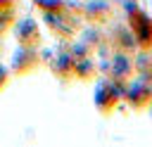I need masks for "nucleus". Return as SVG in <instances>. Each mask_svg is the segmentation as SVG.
I'll use <instances>...</instances> for the list:
<instances>
[{
    "mask_svg": "<svg viewBox=\"0 0 152 147\" xmlns=\"http://www.w3.org/2000/svg\"><path fill=\"white\" fill-rule=\"evenodd\" d=\"M150 104H152V102H150Z\"/></svg>",
    "mask_w": 152,
    "mask_h": 147,
    "instance_id": "obj_13",
    "label": "nucleus"
},
{
    "mask_svg": "<svg viewBox=\"0 0 152 147\" xmlns=\"http://www.w3.org/2000/svg\"><path fill=\"white\" fill-rule=\"evenodd\" d=\"M14 40L17 45H24V47H40V40H43V33H40V26L36 19L26 17L21 21H17L14 26Z\"/></svg>",
    "mask_w": 152,
    "mask_h": 147,
    "instance_id": "obj_4",
    "label": "nucleus"
},
{
    "mask_svg": "<svg viewBox=\"0 0 152 147\" xmlns=\"http://www.w3.org/2000/svg\"><path fill=\"white\" fill-rule=\"evenodd\" d=\"M107 45H112L116 52H128V55L138 50V40H135V36H133L131 26H124V24H116V26L109 31Z\"/></svg>",
    "mask_w": 152,
    "mask_h": 147,
    "instance_id": "obj_6",
    "label": "nucleus"
},
{
    "mask_svg": "<svg viewBox=\"0 0 152 147\" xmlns=\"http://www.w3.org/2000/svg\"><path fill=\"white\" fill-rule=\"evenodd\" d=\"M17 0H0V9H7V7H14Z\"/></svg>",
    "mask_w": 152,
    "mask_h": 147,
    "instance_id": "obj_12",
    "label": "nucleus"
},
{
    "mask_svg": "<svg viewBox=\"0 0 152 147\" xmlns=\"http://www.w3.org/2000/svg\"><path fill=\"white\" fill-rule=\"evenodd\" d=\"M43 21H45V26L59 38V40H66V38H71L76 31H78V21H81V17L74 12V9H62V12H43Z\"/></svg>",
    "mask_w": 152,
    "mask_h": 147,
    "instance_id": "obj_1",
    "label": "nucleus"
},
{
    "mask_svg": "<svg viewBox=\"0 0 152 147\" xmlns=\"http://www.w3.org/2000/svg\"><path fill=\"white\" fill-rule=\"evenodd\" d=\"M36 5L43 12H62V9H66V2H62V0H36Z\"/></svg>",
    "mask_w": 152,
    "mask_h": 147,
    "instance_id": "obj_10",
    "label": "nucleus"
},
{
    "mask_svg": "<svg viewBox=\"0 0 152 147\" xmlns=\"http://www.w3.org/2000/svg\"><path fill=\"white\" fill-rule=\"evenodd\" d=\"M40 62V55H38V47H24V45H17V50L12 52L10 57V74L12 76H26L31 74Z\"/></svg>",
    "mask_w": 152,
    "mask_h": 147,
    "instance_id": "obj_2",
    "label": "nucleus"
},
{
    "mask_svg": "<svg viewBox=\"0 0 152 147\" xmlns=\"http://www.w3.org/2000/svg\"><path fill=\"white\" fill-rule=\"evenodd\" d=\"M10 76H12V74H10V66L0 64V90H2V88L10 83Z\"/></svg>",
    "mask_w": 152,
    "mask_h": 147,
    "instance_id": "obj_11",
    "label": "nucleus"
},
{
    "mask_svg": "<svg viewBox=\"0 0 152 147\" xmlns=\"http://www.w3.org/2000/svg\"><path fill=\"white\" fill-rule=\"evenodd\" d=\"M124 100L133 107V109H142V107H150L152 102V83L138 78V81H128V88L124 92Z\"/></svg>",
    "mask_w": 152,
    "mask_h": 147,
    "instance_id": "obj_5",
    "label": "nucleus"
},
{
    "mask_svg": "<svg viewBox=\"0 0 152 147\" xmlns=\"http://www.w3.org/2000/svg\"><path fill=\"white\" fill-rule=\"evenodd\" d=\"M97 64L90 59V55H83V57H76L74 62V78H81V81H93L97 76Z\"/></svg>",
    "mask_w": 152,
    "mask_h": 147,
    "instance_id": "obj_8",
    "label": "nucleus"
},
{
    "mask_svg": "<svg viewBox=\"0 0 152 147\" xmlns=\"http://www.w3.org/2000/svg\"><path fill=\"white\" fill-rule=\"evenodd\" d=\"M78 12H81V19H86L88 24H95V26H102L104 21L112 19V7H109V2H104V0L86 2Z\"/></svg>",
    "mask_w": 152,
    "mask_h": 147,
    "instance_id": "obj_7",
    "label": "nucleus"
},
{
    "mask_svg": "<svg viewBox=\"0 0 152 147\" xmlns=\"http://www.w3.org/2000/svg\"><path fill=\"white\" fill-rule=\"evenodd\" d=\"M97 69H100L102 74H107V78H124V81H131L133 74H135V66H133L131 55H128V52H116V50H114V55H112L104 64H100Z\"/></svg>",
    "mask_w": 152,
    "mask_h": 147,
    "instance_id": "obj_3",
    "label": "nucleus"
},
{
    "mask_svg": "<svg viewBox=\"0 0 152 147\" xmlns=\"http://www.w3.org/2000/svg\"><path fill=\"white\" fill-rule=\"evenodd\" d=\"M12 26H14V7L0 9V36H2V33H7Z\"/></svg>",
    "mask_w": 152,
    "mask_h": 147,
    "instance_id": "obj_9",
    "label": "nucleus"
}]
</instances>
